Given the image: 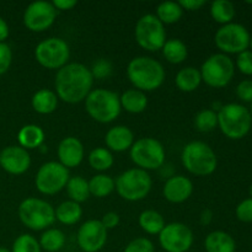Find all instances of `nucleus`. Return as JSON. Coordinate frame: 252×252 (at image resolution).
Segmentation results:
<instances>
[{
    "mask_svg": "<svg viewBox=\"0 0 252 252\" xmlns=\"http://www.w3.org/2000/svg\"><path fill=\"white\" fill-rule=\"evenodd\" d=\"M249 111H250V115H251V118H252V102H251V107H250V110H249Z\"/></svg>",
    "mask_w": 252,
    "mask_h": 252,
    "instance_id": "50",
    "label": "nucleus"
},
{
    "mask_svg": "<svg viewBox=\"0 0 252 252\" xmlns=\"http://www.w3.org/2000/svg\"><path fill=\"white\" fill-rule=\"evenodd\" d=\"M193 240V233L184 223L166 224L159 234V243L164 252H187Z\"/></svg>",
    "mask_w": 252,
    "mask_h": 252,
    "instance_id": "14",
    "label": "nucleus"
},
{
    "mask_svg": "<svg viewBox=\"0 0 252 252\" xmlns=\"http://www.w3.org/2000/svg\"><path fill=\"white\" fill-rule=\"evenodd\" d=\"M120 101L121 107L125 108L129 113L144 112L148 106V97L145 93L137 89H129L125 91L122 96H120Z\"/></svg>",
    "mask_w": 252,
    "mask_h": 252,
    "instance_id": "24",
    "label": "nucleus"
},
{
    "mask_svg": "<svg viewBox=\"0 0 252 252\" xmlns=\"http://www.w3.org/2000/svg\"><path fill=\"white\" fill-rule=\"evenodd\" d=\"M89 191L97 198L110 196L115 191V180L108 175H95L89 181Z\"/></svg>",
    "mask_w": 252,
    "mask_h": 252,
    "instance_id": "29",
    "label": "nucleus"
},
{
    "mask_svg": "<svg viewBox=\"0 0 252 252\" xmlns=\"http://www.w3.org/2000/svg\"><path fill=\"white\" fill-rule=\"evenodd\" d=\"M184 15V9L180 6L179 2L164 1L157 7L155 16L160 20L162 25L176 24Z\"/></svg>",
    "mask_w": 252,
    "mask_h": 252,
    "instance_id": "32",
    "label": "nucleus"
},
{
    "mask_svg": "<svg viewBox=\"0 0 252 252\" xmlns=\"http://www.w3.org/2000/svg\"><path fill=\"white\" fill-rule=\"evenodd\" d=\"M9 37V26L2 17H0V43Z\"/></svg>",
    "mask_w": 252,
    "mask_h": 252,
    "instance_id": "47",
    "label": "nucleus"
},
{
    "mask_svg": "<svg viewBox=\"0 0 252 252\" xmlns=\"http://www.w3.org/2000/svg\"><path fill=\"white\" fill-rule=\"evenodd\" d=\"M57 9L52 2L34 1L24 12V25L32 32H43L53 25Z\"/></svg>",
    "mask_w": 252,
    "mask_h": 252,
    "instance_id": "15",
    "label": "nucleus"
},
{
    "mask_svg": "<svg viewBox=\"0 0 252 252\" xmlns=\"http://www.w3.org/2000/svg\"><path fill=\"white\" fill-rule=\"evenodd\" d=\"M32 108L39 115H49L58 107V96L48 89H41L32 96Z\"/></svg>",
    "mask_w": 252,
    "mask_h": 252,
    "instance_id": "22",
    "label": "nucleus"
},
{
    "mask_svg": "<svg viewBox=\"0 0 252 252\" xmlns=\"http://www.w3.org/2000/svg\"><path fill=\"white\" fill-rule=\"evenodd\" d=\"M0 166L11 175H22L31 166V157L20 145H10L0 152Z\"/></svg>",
    "mask_w": 252,
    "mask_h": 252,
    "instance_id": "17",
    "label": "nucleus"
},
{
    "mask_svg": "<svg viewBox=\"0 0 252 252\" xmlns=\"http://www.w3.org/2000/svg\"><path fill=\"white\" fill-rule=\"evenodd\" d=\"M202 81L214 89H220L228 85L234 78L235 65L226 54L216 53L206 59L201 68Z\"/></svg>",
    "mask_w": 252,
    "mask_h": 252,
    "instance_id": "8",
    "label": "nucleus"
},
{
    "mask_svg": "<svg viewBox=\"0 0 252 252\" xmlns=\"http://www.w3.org/2000/svg\"><path fill=\"white\" fill-rule=\"evenodd\" d=\"M161 51L165 59L171 64L182 63V62L186 61L187 54H189L186 44L179 38L167 39L165 42L164 47L161 48Z\"/></svg>",
    "mask_w": 252,
    "mask_h": 252,
    "instance_id": "28",
    "label": "nucleus"
},
{
    "mask_svg": "<svg viewBox=\"0 0 252 252\" xmlns=\"http://www.w3.org/2000/svg\"><path fill=\"white\" fill-rule=\"evenodd\" d=\"M250 194H251V198H252V185H251V187H250Z\"/></svg>",
    "mask_w": 252,
    "mask_h": 252,
    "instance_id": "51",
    "label": "nucleus"
},
{
    "mask_svg": "<svg viewBox=\"0 0 252 252\" xmlns=\"http://www.w3.org/2000/svg\"><path fill=\"white\" fill-rule=\"evenodd\" d=\"M100 221L107 230L108 229H115L120 224V216L115 212H108V213L103 214L102 219Z\"/></svg>",
    "mask_w": 252,
    "mask_h": 252,
    "instance_id": "43",
    "label": "nucleus"
},
{
    "mask_svg": "<svg viewBox=\"0 0 252 252\" xmlns=\"http://www.w3.org/2000/svg\"><path fill=\"white\" fill-rule=\"evenodd\" d=\"M12 62V52L9 44L5 42L0 43V75L6 73L9 70Z\"/></svg>",
    "mask_w": 252,
    "mask_h": 252,
    "instance_id": "41",
    "label": "nucleus"
},
{
    "mask_svg": "<svg viewBox=\"0 0 252 252\" xmlns=\"http://www.w3.org/2000/svg\"><path fill=\"white\" fill-rule=\"evenodd\" d=\"M179 4L184 10L196 11V10H199L206 5V0H180Z\"/></svg>",
    "mask_w": 252,
    "mask_h": 252,
    "instance_id": "44",
    "label": "nucleus"
},
{
    "mask_svg": "<svg viewBox=\"0 0 252 252\" xmlns=\"http://www.w3.org/2000/svg\"><path fill=\"white\" fill-rule=\"evenodd\" d=\"M17 140L20 147L24 149H36L41 147L44 140V132L39 126L26 125L17 133Z\"/></svg>",
    "mask_w": 252,
    "mask_h": 252,
    "instance_id": "23",
    "label": "nucleus"
},
{
    "mask_svg": "<svg viewBox=\"0 0 252 252\" xmlns=\"http://www.w3.org/2000/svg\"><path fill=\"white\" fill-rule=\"evenodd\" d=\"M236 217L243 223H252V198L244 199L236 207Z\"/></svg>",
    "mask_w": 252,
    "mask_h": 252,
    "instance_id": "38",
    "label": "nucleus"
},
{
    "mask_svg": "<svg viewBox=\"0 0 252 252\" xmlns=\"http://www.w3.org/2000/svg\"><path fill=\"white\" fill-rule=\"evenodd\" d=\"M85 108L93 120L98 123H111L120 116V96L106 89H94L85 98Z\"/></svg>",
    "mask_w": 252,
    "mask_h": 252,
    "instance_id": "4",
    "label": "nucleus"
},
{
    "mask_svg": "<svg viewBox=\"0 0 252 252\" xmlns=\"http://www.w3.org/2000/svg\"><path fill=\"white\" fill-rule=\"evenodd\" d=\"M213 220V212L209 211V209H204L201 213V217H199V221H201L202 225H209Z\"/></svg>",
    "mask_w": 252,
    "mask_h": 252,
    "instance_id": "46",
    "label": "nucleus"
},
{
    "mask_svg": "<svg viewBox=\"0 0 252 252\" xmlns=\"http://www.w3.org/2000/svg\"><path fill=\"white\" fill-rule=\"evenodd\" d=\"M152 177L142 169H129L115 180V189L123 199L129 202L142 201L152 189Z\"/></svg>",
    "mask_w": 252,
    "mask_h": 252,
    "instance_id": "7",
    "label": "nucleus"
},
{
    "mask_svg": "<svg viewBox=\"0 0 252 252\" xmlns=\"http://www.w3.org/2000/svg\"><path fill=\"white\" fill-rule=\"evenodd\" d=\"M204 249L207 252H235L236 243L230 234L217 230L207 235Z\"/></svg>",
    "mask_w": 252,
    "mask_h": 252,
    "instance_id": "21",
    "label": "nucleus"
},
{
    "mask_svg": "<svg viewBox=\"0 0 252 252\" xmlns=\"http://www.w3.org/2000/svg\"><path fill=\"white\" fill-rule=\"evenodd\" d=\"M53 6L56 7L57 10H62V11H65V10H71L78 1L76 0H54L53 2Z\"/></svg>",
    "mask_w": 252,
    "mask_h": 252,
    "instance_id": "45",
    "label": "nucleus"
},
{
    "mask_svg": "<svg viewBox=\"0 0 252 252\" xmlns=\"http://www.w3.org/2000/svg\"><path fill=\"white\" fill-rule=\"evenodd\" d=\"M139 225L149 235H159L166 224L164 217L159 212L148 209L140 213Z\"/></svg>",
    "mask_w": 252,
    "mask_h": 252,
    "instance_id": "27",
    "label": "nucleus"
},
{
    "mask_svg": "<svg viewBox=\"0 0 252 252\" xmlns=\"http://www.w3.org/2000/svg\"><path fill=\"white\" fill-rule=\"evenodd\" d=\"M130 159L138 169L157 170L164 165L165 149L159 140L154 138H140L130 148Z\"/></svg>",
    "mask_w": 252,
    "mask_h": 252,
    "instance_id": "9",
    "label": "nucleus"
},
{
    "mask_svg": "<svg viewBox=\"0 0 252 252\" xmlns=\"http://www.w3.org/2000/svg\"><path fill=\"white\" fill-rule=\"evenodd\" d=\"M91 70L81 63H68L57 71L54 86L57 96L66 103H79L93 90Z\"/></svg>",
    "mask_w": 252,
    "mask_h": 252,
    "instance_id": "1",
    "label": "nucleus"
},
{
    "mask_svg": "<svg viewBox=\"0 0 252 252\" xmlns=\"http://www.w3.org/2000/svg\"><path fill=\"white\" fill-rule=\"evenodd\" d=\"M79 248L84 252H98L107 241V229L100 220L91 219L79 228L76 235Z\"/></svg>",
    "mask_w": 252,
    "mask_h": 252,
    "instance_id": "16",
    "label": "nucleus"
},
{
    "mask_svg": "<svg viewBox=\"0 0 252 252\" xmlns=\"http://www.w3.org/2000/svg\"><path fill=\"white\" fill-rule=\"evenodd\" d=\"M250 33L245 26L235 22L223 25L214 36L216 46L223 54H240L250 47Z\"/></svg>",
    "mask_w": 252,
    "mask_h": 252,
    "instance_id": "13",
    "label": "nucleus"
},
{
    "mask_svg": "<svg viewBox=\"0 0 252 252\" xmlns=\"http://www.w3.org/2000/svg\"><path fill=\"white\" fill-rule=\"evenodd\" d=\"M59 162L66 169H73V167L79 166L84 159V145L78 138L75 137H66L59 143L58 150Z\"/></svg>",
    "mask_w": 252,
    "mask_h": 252,
    "instance_id": "18",
    "label": "nucleus"
},
{
    "mask_svg": "<svg viewBox=\"0 0 252 252\" xmlns=\"http://www.w3.org/2000/svg\"><path fill=\"white\" fill-rule=\"evenodd\" d=\"M105 143L108 150L122 153L132 148L134 143V134L126 126H115L106 133Z\"/></svg>",
    "mask_w": 252,
    "mask_h": 252,
    "instance_id": "20",
    "label": "nucleus"
},
{
    "mask_svg": "<svg viewBox=\"0 0 252 252\" xmlns=\"http://www.w3.org/2000/svg\"><path fill=\"white\" fill-rule=\"evenodd\" d=\"M181 160L185 169L196 176H208L213 174L218 165L214 150L207 143L199 140L185 145Z\"/></svg>",
    "mask_w": 252,
    "mask_h": 252,
    "instance_id": "3",
    "label": "nucleus"
},
{
    "mask_svg": "<svg viewBox=\"0 0 252 252\" xmlns=\"http://www.w3.org/2000/svg\"><path fill=\"white\" fill-rule=\"evenodd\" d=\"M89 164L96 171H106L113 165V155L106 148H96L89 154Z\"/></svg>",
    "mask_w": 252,
    "mask_h": 252,
    "instance_id": "34",
    "label": "nucleus"
},
{
    "mask_svg": "<svg viewBox=\"0 0 252 252\" xmlns=\"http://www.w3.org/2000/svg\"><path fill=\"white\" fill-rule=\"evenodd\" d=\"M70 49L64 39L49 37L39 42L34 49V58L39 65L47 69H61L68 64Z\"/></svg>",
    "mask_w": 252,
    "mask_h": 252,
    "instance_id": "11",
    "label": "nucleus"
},
{
    "mask_svg": "<svg viewBox=\"0 0 252 252\" xmlns=\"http://www.w3.org/2000/svg\"><path fill=\"white\" fill-rule=\"evenodd\" d=\"M250 48H251V52H252V36H251V38H250Z\"/></svg>",
    "mask_w": 252,
    "mask_h": 252,
    "instance_id": "49",
    "label": "nucleus"
},
{
    "mask_svg": "<svg viewBox=\"0 0 252 252\" xmlns=\"http://www.w3.org/2000/svg\"><path fill=\"white\" fill-rule=\"evenodd\" d=\"M134 34L137 43L149 52L160 51L166 42L164 25L153 14H147L138 20Z\"/></svg>",
    "mask_w": 252,
    "mask_h": 252,
    "instance_id": "10",
    "label": "nucleus"
},
{
    "mask_svg": "<svg viewBox=\"0 0 252 252\" xmlns=\"http://www.w3.org/2000/svg\"><path fill=\"white\" fill-rule=\"evenodd\" d=\"M236 95L244 102H252V80H243L236 86Z\"/></svg>",
    "mask_w": 252,
    "mask_h": 252,
    "instance_id": "42",
    "label": "nucleus"
},
{
    "mask_svg": "<svg viewBox=\"0 0 252 252\" xmlns=\"http://www.w3.org/2000/svg\"><path fill=\"white\" fill-rule=\"evenodd\" d=\"M65 234L59 229H48L39 239V246L47 252H57L65 245Z\"/></svg>",
    "mask_w": 252,
    "mask_h": 252,
    "instance_id": "33",
    "label": "nucleus"
},
{
    "mask_svg": "<svg viewBox=\"0 0 252 252\" xmlns=\"http://www.w3.org/2000/svg\"><path fill=\"white\" fill-rule=\"evenodd\" d=\"M83 216L80 204L73 201H65L59 204L56 209V219L64 225H74Z\"/></svg>",
    "mask_w": 252,
    "mask_h": 252,
    "instance_id": "26",
    "label": "nucleus"
},
{
    "mask_svg": "<svg viewBox=\"0 0 252 252\" xmlns=\"http://www.w3.org/2000/svg\"><path fill=\"white\" fill-rule=\"evenodd\" d=\"M66 193H68L70 201L76 202V203H83L90 196L89 191V181H86L81 176L70 177L66 184Z\"/></svg>",
    "mask_w": 252,
    "mask_h": 252,
    "instance_id": "30",
    "label": "nucleus"
},
{
    "mask_svg": "<svg viewBox=\"0 0 252 252\" xmlns=\"http://www.w3.org/2000/svg\"><path fill=\"white\" fill-rule=\"evenodd\" d=\"M218 126L229 139L238 140L245 137L251 129L252 118L249 108L240 103H228L219 110Z\"/></svg>",
    "mask_w": 252,
    "mask_h": 252,
    "instance_id": "5",
    "label": "nucleus"
},
{
    "mask_svg": "<svg viewBox=\"0 0 252 252\" xmlns=\"http://www.w3.org/2000/svg\"><path fill=\"white\" fill-rule=\"evenodd\" d=\"M211 15L218 24L228 25L235 17V6L229 0H216L211 4Z\"/></svg>",
    "mask_w": 252,
    "mask_h": 252,
    "instance_id": "31",
    "label": "nucleus"
},
{
    "mask_svg": "<svg viewBox=\"0 0 252 252\" xmlns=\"http://www.w3.org/2000/svg\"><path fill=\"white\" fill-rule=\"evenodd\" d=\"M19 218L26 228L39 231L56 221V209L51 203L39 198L24 199L19 206Z\"/></svg>",
    "mask_w": 252,
    "mask_h": 252,
    "instance_id": "6",
    "label": "nucleus"
},
{
    "mask_svg": "<svg viewBox=\"0 0 252 252\" xmlns=\"http://www.w3.org/2000/svg\"><path fill=\"white\" fill-rule=\"evenodd\" d=\"M236 66L245 75H252V52L248 49L238 54Z\"/></svg>",
    "mask_w": 252,
    "mask_h": 252,
    "instance_id": "39",
    "label": "nucleus"
},
{
    "mask_svg": "<svg viewBox=\"0 0 252 252\" xmlns=\"http://www.w3.org/2000/svg\"><path fill=\"white\" fill-rule=\"evenodd\" d=\"M123 252H155V248L149 239L137 238L126 246Z\"/></svg>",
    "mask_w": 252,
    "mask_h": 252,
    "instance_id": "37",
    "label": "nucleus"
},
{
    "mask_svg": "<svg viewBox=\"0 0 252 252\" xmlns=\"http://www.w3.org/2000/svg\"><path fill=\"white\" fill-rule=\"evenodd\" d=\"M0 252H11V251H9V250H7V249L0 248Z\"/></svg>",
    "mask_w": 252,
    "mask_h": 252,
    "instance_id": "48",
    "label": "nucleus"
},
{
    "mask_svg": "<svg viewBox=\"0 0 252 252\" xmlns=\"http://www.w3.org/2000/svg\"><path fill=\"white\" fill-rule=\"evenodd\" d=\"M127 76L137 90L154 91L165 81L164 66L152 57H135L127 66Z\"/></svg>",
    "mask_w": 252,
    "mask_h": 252,
    "instance_id": "2",
    "label": "nucleus"
},
{
    "mask_svg": "<svg viewBox=\"0 0 252 252\" xmlns=\"http://www.w3.org/2000/svg\"><path fill=\"white\" fill-rule=\"evenodd\" d=\"M201 83V71L197 68H193V66L182 68L177 73L176 79H175V84H176L177 89L184 91V93H192V91L197 90Z\"/></svg>",
    "mask_w": 252,
    "mask_h": 252,
    "instance_id": "25",
    "label": "nucleus"
},
{
    "mask_svg": "<svg viewBox=\"0 0 252 252\" xmlns=\"http://www.w3.org/2000/svg\"><path fill=\"white\" fill-rule=\"evenodd\" d=\"M194 126L202 133L212 132L218 126V115L213 110H202L194 118Z\"/></svg>",
    "mask_w": 252,
    "mask_h": 252,
    "instance_id": "35",
    "label": "nucleus"
},
{
    "mask_svg": "<svg viewBox=\"0 0 252 252\" xmlns=\"http://www.w3.org/2000/svg\"><path fill=\"white\" fill-rule=\"evenodd\" d=\"M111 73H112V65L106 59L97 61L93 65V69H91V74H93L94 79H105L110 76Z\"/></svg>",
    "mask_w": 252,
    "mask_h": 252,
    "instance_id": "40",
    "label": "nucleus"
},
{
    "mask_svg": "<svg viewBox=\"0 0 252 252\" xmlns=\"http://www.w3.org/2000/svg\"><path fill=\"white\" fill-rule=\"evenodd\" d=\"M192 192H193V184L191 180L182 175H176L167 179L162 189L165 199L171 203H184L191 197Z\"/></svg>",
    "mask_w": 252,
    "mask_h": 252,
    "instance_id": "19",
    "label": "nucleus"
},
{
    "mask_svg": "<svg viewBox=\"0 0 252 252\" xmlns=\"http://www.w3.org/2000/svg\"><path fill=\"white\" fill-rule=\"evenodd\" d=\"M11 252H41V246L34 236L22 234L14 241Z\"/></svg>",
    "mask_w": 252,
    "mask_h": 252,
    "instance_id": "36",
    "label": "nucleus"
},
{
    "mask_svg": "<svg viewBox=\"0 0 252 252\" xmlns=\"http://www.w3.org/2000/svg\"><path fill=\"white\" fill-rule=\"evenodd\" d=\"M69 179V170L59 161H48L42 165L36 174L34 184L42 194L53 196L65 189Z\"/></svg>",
    "mask_w": 252,
    "mask_h": 252,
    "instance_id": "12",
    "label": "nucleus"
}]
</instances>
